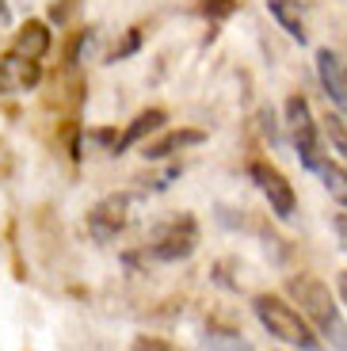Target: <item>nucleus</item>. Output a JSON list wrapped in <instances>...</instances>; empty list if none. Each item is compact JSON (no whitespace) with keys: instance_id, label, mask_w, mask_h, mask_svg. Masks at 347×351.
Wrapping results in <instances>:
<instances>
[{"instance_id":"nucleus-1","label":"nucleus","mask_w":347,"mask_h":351,"mask_svg":"<svg viewBox=\"0 0 347 351\" xmlns=\"http://www.w3.org/2000/svg\"><path fill=\"white\" fill-rule=\"evenodd\" d=\"M287 294L302 306V317L317 328V336H324L336 351H347V321L332 298V290L317 275H290Z\"/></svg>"},{"instance_id":"nucleus-2","label":"nucleus","mask_w":347,"mask_h":351,"mask_svg":"<svg viewBox=\"0 0 347 351\" xmlns=\"http://www.w3.org/2000/svg\"><path fill=\"white\" fill-rule=\"evenodd\" d=\"M252 309H256L260 325L267 328L275 340L290 343V348H302V351H321V340H317L313 325L302 317V309H294L290 302L278 298V294H256V298H252Z\"/></svg>"},{"instance_id":"nucleus-3","label":"nucleus","mask_w":347,"mask_h":351,"mask_svg":"<svg viewBox=\"0 0 347 351\" xmlns=\"http://www.w3.org/2000/svg\"><path fill=\"white\" fill-rule=\"evenodd\" d=\"M287 134H290V145H294L302 168L321 172V165L328 157H324V149H321V134H317V123H313L309 99L305 96H290L287 99Z\"/></svg>"},{"instance_id":"nucleus-4","label":"nucleus","mask_w":347,"mask_h":351,"mask_svg":"<svg viewBox=\"0 0 347 351\" xmlns=\"http://www.w3.org/2000/svg\"><path fill=\"white\" fill-rule=\"evenodd\" d=\"M199 248V221L191 214H176L168 218L165 226L153 229L149 237V256L160 263H176V260H187V256Z\"/></svg>"},{"instance_id":"nucleus-5","label":"nucleus","mask_w":347,"mask_h":351,"mask_svg":"<svg viewBox=\"0 0 347 351\" xmlns=\"http://www.w3.org/2000/svg\"><path fill=\"white\" fill-rule=\"evenodd\" d=\"M134 210H138V195H130V191L107 195V199H99L96 206L88 210V233H92L99 245H111L122 229L134 221Z\"/></svg>"},{"instance_id":"nucleus-6","label":"nucleus","mask_w":347,"mask_h":351,"mask_svg":"<svg viewBox=\"0 0 347 351\" xmlns=\"http://www.w3.org/2000/svg\"><path fill=\"white\" fill-rule=\"evenodd\" d=\"M248 176L256 180V187L263 191V199L271 202V214H278V218H294L298 195H294V187H290V180L278 172L275 165H267V160H252Z\"/></svg>"},{"instance_id":"nucleus-7","label":"nucleus","mask_w":347,"mask_h":351,"mask_svg":"<svg viewBox=\"0 0 347 351\" xmlns=\"http://www.w3.org/2000/svg\"><path fill=\"white\" fill-rule=\"evenodd\" d=\"M317 77H321L324 96L339 107V114H347V62L328 46L317 50Z\"/></svg>"},{"instance_id":"nucleus-8","label":"nucleus","mask_w":347,"mask_h":351,"mask_svg":"<svg viewBox=\"0 0 347 351\" xmlns=\"http://www.w3.org/2000/svg\"><path fill=\"white\" fill-rule=\"evenodd\" d=\"M38 77H43L38 62H31V58H23V53L8 50L4 58H0V96L27 92V88H35V84H38Z\"/></svg>"},{"instance_id":"nucleus-9","label":"nucleus","mask_w":347,"mask_h":351,"mask_svg":"<svg viewBox=\"0 0 347 351\" xmlns=\"http://www.w3.org/2000/svg\"><path fill=\"white\" fill-rule=\"evenodd\" d=\"M12 50L23 53V58H31V62H38V58L50 50V31H46L43 19H27V23L16 31V43H12Z\"/></svg>"},{"instance_id":"nucleus-10","label":"nucleus","mask_w":347,"mask_h":351,"mask_svg":"<svg viewBox=\"0 0 347 351\" xmlns=\"http://www.w3.org/2000/svg\"><path fill=\"white\" fill-rule=\"evenodd\" d=\"M165 119H168V114L160 111V107H149V111H141L138 119H134V123L126 126V134H122V138L115 141V149H111V153H126L130 145H138V141L145 138V134L160 130V126H165Z\"/></svg>"},{"instance_id":"nucleus-11","label":"nucleus","mask_w":347,"mask_h":351,"mask_svg":"<svg viewBox=\"0 0 347 351\" xmlns=\"http://www.w3.org/2000/svg\"><path fill=\"white\" fill-rule=\"evenodd\" d=\"M267 12L290 38L305 43V16H302V0H267Z\"/></svg>"},{"instance_id":"nucleus-12","label":"nucleus","mask_w":347,"mask_h":351,"mask_svg":"<svg viewBox=\"0 0 347 351\" xmlns=\"http://www.w3.org/2000/svg\"><path fill=\"white\" fill-rule=\"evenodd\" d=\"M202 141H206L202 130H172V134H165L160 141L145 145V157L149 160H165V157H172V153L187 149V145H202Z\"/></svg>"},{"instance_id":"nucleus-13","label":"nucleus","mask_w":347,"mask_h":351,"mask_svg":"<svg viewBox=\"0 0 347 351\" xmlns=\"http://www.w3.org/2000/svg\"><path fill=\"white\" fill-rule=\"evenodd\" d=\"M317 176H321L324 191H328L336 202H344V206H347V168H344V165H336V160H324Z\"/></svg>"},{"instance_id":"nucleus-14","label":"nucleus","mask_w":347,"mask_h":351,"mask_svg":"<svg viewBox=\"0 0 347 351\" xmlns=\"http://www.w3.org/2000/svg\"><path fill=\"white\" fill-rule=\"evenodd\" d=\"M202 351H252V343L237 332H222V328H210L202 336Z\"/></svg>"},{"instance_id":"nucleus-15","label":"nucleus","mask_w":347,"mask_h":351,"mask_svg":"<svg viewBox=\"0 0 347 351\" xmlns=\"http://www.w3.org/2000/svg\"><path fill=\"white\" fill-rule=\"evenodd\" d=\"M324 138H328L332 153H339V160H347V123L339 111L324 114Z\"/></svg>"},{"instance_id":"nucleus-16","label":"nucleus","mask_w":347,"mask_h":351,"mask_svg":"<svg viewBox=\"0 0 347 351\" xmlns=\"http://www.w3.org/2000/svg\"><path fill=\"white\" fill-rule=\"evenodd\" d=\"M134 351H176L168 340H156V336H138L134 340Z\"/></svg>"},{"instance_id":"nucleus-17","label":"nucleus","mask_w":347,"mask_h":351,"mask_svg":"<svg viewBox=\"0 0 347 351\" xmlns=\"http://www.w3.org/2000/svg\"><path fill=\"white\" fill-rule=\"evenodd\" d=\"M206 12L210 16H229V12H233V0H210Z\"/></svg>"},{"instance_id":"nucleus-18","label":"nucleus","mask_w":347,"mask_h":351,"mask_svg":"<svg viewBox=\"0 0 347 351\" xmlns=\"http://www.w3.org/2000/svg\"><path fill=\"white\" fill-rule=\"evenodd\" d=\"M336 233H339V241H344V252H347V214H339V218H336Z\"/></svg>"},{"instance_id":"nucleus-19","label":"nucleus","mask_w":347,"mask_h":351,"mask_svg":"<svg viewBox=\"0 0 347 351\" xmlns=\"http://www.w3.org/2000/svg\"><path fill=\"white\" fill-rule=\"evenodd\" d=\"M336 290H339V302L347 306V271H339V279H336Z\"/></svg>"},{"instance_id":"nucleus-20","label":"nucleus","mask_w":347,"mask_h":351,"mask_svg":"<svg viewBox=\"0 0 347 351\" xmlns=\"http://www.w3.org/2000/svg\"><path fill=\"white\" fill-rule=\"evenodd\" d=\"M8 19H12V12H8V4L0 0V23H8Z\"/></svg>"}]
</instances>
